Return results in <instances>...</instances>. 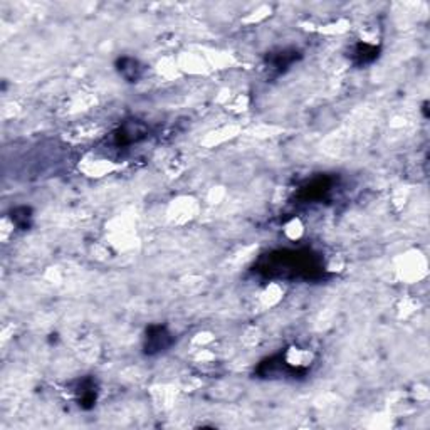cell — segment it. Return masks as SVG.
I'll return each mask as SVG.
<instances>
[{"label":"cell","instance_id":"9c48e42d","mask_svg":"<svg viewBox=\"0 0 430 430\" xmlns=\"http://www.w3.org/2000/svg\"><path fill=\"white\" fill-rule=\"evenodd\" d=\"M32 221V210L29 207H17L12 212V222L19 229H27Z\"/></svg>","mask_w":430,"mask_h":430},{"label":"cell","instance_id":"277c9868","mask_svg":"<svg viewBox=\"0 0 430 430\" xmlns=\"http://www.w3.org/2000/svg\"><path fill=\"white\" fill-rule=\"evenodd\" d=\"M148 135V127L143 124L138 120H130L124 121L123 124L113 133V144L116 148H128L131 144L142 142L143 138H147Z\"/></svg>","mask_w":430,"mask_h":430},{"label":"cell","instance_id":"ba28073f","mask_svg":"<svg viewBox=\"0 0 430 430\" xmlns=\"http://www.w3.org/2000/svg\"><path fill=\"white\" fill-rule=\"evenodd\" d=\"M380 49L377 46L366 44V42H358L353 49H351V61L357 66H366L373 62L378 57Z\"/></svg>","mask_w":430,"mask_h":430},{"label":"cell","instance_id":"3957f363","mask_svg":"<svg viewBox=\"0 0 430 430\" xmlns=\"http://www.w3.org/2000/svg\"><path fill=\"white\" fill-rule=\"evenodd\" d=\"M174 342L175 336L170 333L167 326H163V324H151V326H148L147 333H144L143 350L144 353L153 357V355L167 351L168 348L174 345Z\"/></svg>","mask_w":430,"mask_h":430},{"label":"cell","instance_id":"5b68a950","mask_svg":"<svg viewBox=\"0 0 430 430\" xmlns=\"http://www.w3.org/2000/svg\"><path fill=\"white\" fill-rule=\"evenodd\" d=\"M301 57L299 50L296 49H279L277 53H271L265 59V64H268L269 71H274L277 74L288 71L296 61Z\"/></svg>","mask_w":430,"mask_h":430},{"label":"cell","instance_id":"52a82bcc","mask_svg":"<svg viewBox=\"0 0 430 430\" xmlns=\"http://www.w3.org/2000/svg\"><path fill=\"white\" fill-rule=\"evenodd\" d=\"M116 69L128 83H136L144 73V68L140 64V61L133 59V57H121L116 61Z\"/></svg>","mask_w":430,"mask_h":430},{"label":"cell","instance_id":"8992f818","mask_svg":"<svg viewBox=\"0 0 430 430\" xmlns=\"http://www.w3.org/2000/svg\"><path fill=\"white\" fill-rule=\"evenodd\" d=\"M74 392H76L77 404H80L81 409L89 410L96 405L100 390H97V383L93 377H86L83 380L77 382V386Z\"/></svg>","mask_w":430,"mask_h":430},{"label":"cell","instance_id":"6da1fadb","mask_svg":"<svg viewBox=\"0 0 430 430\" xmlns=\"http://www.w3.org/2000/svg\"><path fill=\"white\" fill-rule=\"evenodd\" d=\"M254 271L268 279H319L324 274V263L311 249H281L261 256Z\"/></svg>","mask_w":430,"mask_h":430},{"label":"cell","instance_id":"7a4b0ae2","mask_svg":"<svg viewBox=\"0 0 430 430\" xmlns=\"http://www.w3.org/2000/svg\"><path fill=\"white\" fill-rule=\"evenodd\" d=\"M333 187H335L333 177H328V175H318V177L308 180L306 183H303V185L299 187L296 197H298L299 203L321 202L331 194Z\"/></svg>","mask_w":430,"mask_h":430}]
</instances>
